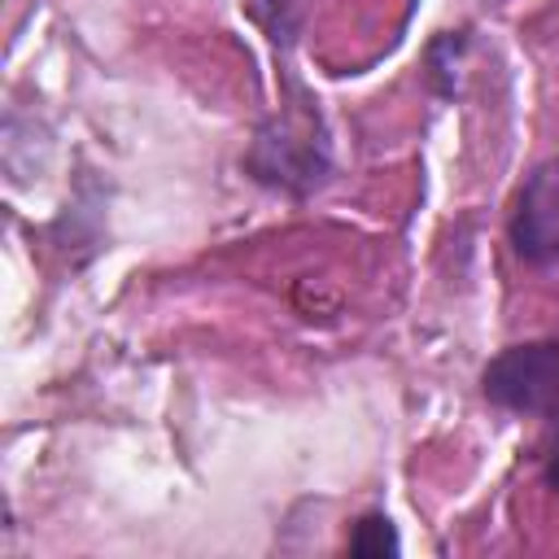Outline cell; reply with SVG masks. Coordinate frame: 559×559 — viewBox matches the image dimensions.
I'll return each instance as SVG.
<instances>
[{
  "label": "cell",
  "instance_id": "obj_1",
  "mask_svg": "<svg viewBox=\"0 0 559 559\" xmlns=\"http://www.w3.org/2000/svg\"><path fill=\"white\" fill-rule=\"evenodd\" d=\"M480 389L515 415H559V341H524L489 358Z\"/></svg>",
  "mask_w": 559,
  "mask_h": 559
},
{
  "label": "cell",
  "instance_id": "obj_2",
  "mask_svg": "<svg viewBox=\"0 0 559 559\" xmlns=\"http://www.w3.org/2000/svg\"><path fill=\"white\" fill-rule=\"evenodd\" d=\"M511 245L537 266H559V157L524 179L511 210Z\"/></svg>",
  "mask_w": 559,
  "mask_h": 559
},
{
  "label": "cell",
  "instance_id": "obj_4",
  "mask_svg": "<svg viewBox=\"0 0 559 559\" xmlns=\"http://www.w3.org/2000/svg\"><path fill=\"white\" fill-rule=\"evenodd\" d=\"M546 485L559 493V432H555V441H550V454H546Z\"/></svg>",
  "mask_w": 559,
  "mask_h": 559
},
{
  "label": "cell",
  "instance_id": "obj_3",
  "mask_svg": "<svg viewBox=\"0 0 559 559\" xmlns=\"http://www.w3.org/2000/svg\"><path fill=\"white\" fill-rule=\"evenodd\" d=\"M402 550V542H397V528H393V520L389 515H362L358 524H354V533H349V555H362V559H393Z\"/></svg>",
  "mask_w": 559,
  "mask_h": 559
}]
</instances>
